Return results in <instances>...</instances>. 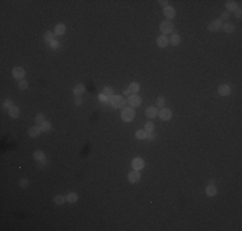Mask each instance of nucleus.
<instances>
[{
    "instance_id": "nucleus-1",
    "label": "nucleus",
    "mask_w": 242,
    "mask_h": 231,
    "mask_svg": "<svg viewBox=\"0 0 242 231\" xmlns=\"http://www.w3.org/2000/svg\"><path fill=\"white\" fill-rule=\"evenodd\" d=\"M135 118V110L131 107H128V108H124L121 112V119L124 122H131Z\"/></svg>"
},
{
    "instance_id": "nucleus-2",
    "label": "nucleus",
    "mask_w": 242,
    "mask_h": 231,
    "mask_svg": "<svg viewBox=\"0 0 242 231\" xmlns=\"http://www.w3.org/2000/svg\"><path fill=\"white\" fill-rule=\"evenodd\" d=\"M109 104H111V107H114V108H124L125 105V99L120 95H114L109 99Z\"/></svg>"
},
{
    "instance_id": "nucleus-3",
    "label": "nucleus",
    "mask_w": 242,
    "mask_h": 231,
    "mask_svg": "<svg viewBox=\"0 0 242 231\" xmlns=\"http://www.w3.org/2000/svg\"><path fill=\"white\" fill-rule=\"evenodd\" d=\"M160 31L162 34H171L174 31V23H171L170 21H165L160 25Z\"/></svg>"
},
{
    "instance_id": "nucleus-4",
    "label": "nucleus",
    "mask_w": 242,
    "mask_h": 231,
    "mask_svg": "<svg viewBox=\"0 0 242 231\" xmlns=\"http://www.w3.org/2000/svg\"><path fill=\"white\" fill-rule=\"evenodd\" d=\"M128 104L131 107V108H135V107H139L140 103H142V99L139 95H129L128 98Z\"/></svg>"
},
{
    "instance_id": "nucleus-5",
    "label": "nucleus",
    "mask_w": 242,
    "mask_h": 231,
    "mask_svg": "<svg viewBox=\"0 0 242 231\" xmlns=\"http://www.w3.org/2000/svg\"><path fill=\"white\" fill-rule=\"evenodd\" d=\"M222 27H223V21H222L220 18L214 19L211 23H209V30H210L211 32H217V31L220 30Z\"/></svg>"
},
{
    "instance_id": "nucleus-6",
    "label": "nucleus",
    "mask_w": 242,
    "mask_h": 231,
    "mask_svg": "<svg viewBox=\"0 0 242 231\" xmlns=\"http://www.w3.org/2000/svg\"><path fill=\"white\" fill-rule=\"evenodd\" d=\"M159 117L162 121H169L173 117V112L169 108H161V110L159 112Z\"/></svg>"
},
{
    "instance_id": "nucleus-7",
    "label": "nucleus",
    "mask_w": 242,
    "mask_h": 231,
    "mask_svg": "<svg viewBox=\"0 0 242 231\" xmlns=\"http://www.w3.org/2000/svg\"><path fill=\"white\" fill-rule=\"evenodd\" d=\"M131 167L134 168L135 171H140L144 168V161L142 158H134L131 161Z\"/></svg>"
},
{
    "instance_id": "nucleus-8",
    "label": "nucleus",
    "mask_w": 242,
    "mask_h": 231,
    "mask_svg": "<svg viewBox=\"0 0 242 231\" xmlns=\"http://www.w3.org/2000/svg\"><path fill=\"white\" fill-rule=\"evenodd\" d=\"M13 77H14L16 80H23L25 77V70L22 67H14L13 68Z\"/></svg>"
},
{
    "instance_id": "nucleus-9",
    "label": "nucleus",
    "mask_w": 242,
    "mask_h": 231,
    "mask_svg": "<svg viewBox=\"0 0 242 231\" xmlns=\"http://www.w3.org/2000/svg\"><path fill=\"white\" fill-rule=\"evenodd\" d=\"M128 180H129V183H131V184H135V183H138V181L140 180V173H139V171H131L130 173L128 175Z\"/></svg>"
},
{
    "instance_id": "nucleus-10",
    "label": "nucleus",
    "mask_w": 242,
    "mask_h": 231,
    "mask_svg": "<svg viewBox=\"0 0 242 231\" xmlns=\"http://www.w3.org/2000/svg\"><path fill=\"white\" fill-rule=\"evenodd\" d=\"M218 93H219V95H222V96H227V95H229V93H231V86L228 85V84H223V85H220L218 87Z\"/></svg>"
},
{
    "instance_id": "nucleus-11",
    "label": "nucleus",
    "mask_w": 242,
    "mask_h": 231,
    "mask_svg": "<svg viewBox=\"0 0 242 231\" xmlns=\"http://www.w3.org/2000/svg\"><path fill=\"white\" fill-rule=\"evenodd\" d=\"M164 14H165L166 18L171 19V18L175 17V9H174L173 6L167 5V6H165V8H164Z\"/></svg>"
},
{
    "instance_id": "nucleus-12",
    "label": "nucleus",
    "mask_w": 242,
    "mask_h": 231,
    "mask_svg": "<svg viewBox=\"0 0 242 231\" xmlns=\"http://www.w3.org/2000/svg\"><path fill=\"white\" fill-rule=\"evenodd\" d=\"M146 116L148 118H155V117L159 116V110H157L156 107H148L146 109Z\"/></svg>"
},
{
    "instance_id": "nucleus-13",
    "label": "nucleus",
    "mask_w": 242,
    "mask_h": 231,
    "mask_svg": "<svg viewBox=\"0 0 242 231\" xmlns=\"http://www.w3.org/2000/svg\"><path fill=\"white\" fill-rule=\"evenodd\" d=\"M167 44H169V39H167L165 35H161V36L157 37V45L160 48H166Z\"/></svg>"
},
{
    "instance_id": "nucleus-14",
    "label": "nucleus",
    "mask_w": 242,
    "mask_h": 231,
    "mask_svg": "<svg viewBox=\"0 0 242 231\" xmlns=\"http://www.w3.org/2000/svg\"><path fill=\"white\" fill-rule=\"evenodd\" d=\"M41 132H43V131H41L40 126H35V127H31L30 130H28V135H30L31 138H37Z\"/></svg>"
},
{
    "instance_id": "nucleus-15",
    "label": "nucleus",
    "mask_w": 242,
    "mask_h": 231,
    "mask_svg": "<svg viewBox=\"0 0 242 231\" xmlns=\"http://www.w3.org/2000/svg\"><path fill=\"white\" fill-rule=\"evenodd\" d=\"M225 8H227V11H229V12H236L238 5H237L236 1H233V0H228V1L225 3Z\"/></svg>"
},
{
    "instance_id": "nucleus-16",
    "label": "nucleus",
    "mask_w": 242,
    "mask_h": 231,
    "mask_svg": "<svg viewBox=\"0 0 242 231\" xmlns=\"http://www.w3.org/2000/svg\"><path fill=\"white\" fill-rule=\"evenodd\" d=\"M84 91H85V85H84V84H79V85H76L73 87V94H75L76 96L83 95Z\"/></svg>"
},
{
    "instance_id": "nucleus-17",
    "label": "nucleus",
    "mask_w": 242,
    "mask_h": 231,
    "mask_svg": "<svg viewBox=\"0 0 242 231\" xmlns=\"http://www.w3.org/2000/svg\"><path fill=\"white\" fill-rule=\"evenodd\" d=\"M218 193L217 187H215L214 184H209V186L206 187V195H209V197H215Z\"/></svg>"
},
{
    "instance_id": "nucleus-18",
    "label": "nucleus",
    "mask_w": 242,
    "mask_h": 231,
    "mask_svg": "<svg viewBox=\"0 0 242 231\" xmlns=\"http://www.w3.org/2000/svg\"><path fill=\"white\" fill-rule=\"evenodd\" d=\"M64 32H66V26L63 23H59L56 26V28H54V35H58V36H61V35H64Z\"/></svg>"
},
{
    "instance_id": "nucleus-19",
    "label": "nucleus",
    "mask_w": 242,
    "mask_h": 231,
    "mask_svg": "<svg viewBox=\"0 0 242 231\" xmlns=\"http://www.w3.org/2000/svg\"><path fill=\"white\" fill-rule=\"evenodd\" d=\"M224 30L225 34H232V32H234L236 30V27H234L233 23H229V22H227V23H223V27H222Z\"/></svg>"
},
{
    "instance_id": "nucleus-20",
    "label": "nucleus",
    "mask_w": 242,
    "mask_h": 231,
    "mask_svg": "<svg viewBox=\"0 0 242 231\" xmlns=\"http://www.w3.org/2000/svg\"><path fill=\"white\" fill-rule=\"evenodd\" d=\"M139 89H140V86H139V84L138 82H131L130 85H129V93L130 94H137L138 91H139Z\"/></svg>"
},
{
    "instance_id": "nucleus-21",
    "label": "nucleus",
    "mask_w": 242,
    "mask_h": 231,
    "mask_svg": "<svg viewBox=\"0 0 242 231\" xmlns=\"http://www.w3.org/2000/svg\"><path fill=\"white\" fill-rule=\"evenodd\" d=\"M19 108L18 107H12V108H9V116L12 117V118H18L19 117Z\"/></svg>"
},
{
    "instance_id": "nucleus-22",
    "label": "nucleus",
    "mask_w": 242,
    "mask_h": 231,
    "mask_svg": "<svg viewBox=\"0 0 242 231\" xmlns=\"http://www.w3.org/2000/svg\"><path fill=\"white\" fill-rule=\"evenodd\" d=\"M77 199H79V195L76 193H68L66 197V200L68 202V203H76Z\"/></svg>"
},
{
    "instance_id": "nucleus-23",
    "label": "nucleus",
    "mask_w": 242,
    "mask_h": 231,
    "mask_svg": "<svg viewBox=\"0 0 242 231\" xmlns=\"http://www.w3.org/2000/svg\"><path fill=\"white\" fill-rule=\"evenodd\" d=\"M147 138V131L146 130H138L135 132V139L137 140H144Z\"/></svg>"
},
{
    "instance_id": "nucleus-24",
    "label": "nucleus",
    "mask_w": 242,
    "mask_h": 231,
    "mask_svg": "<svg viewBox=\"0 0 242 231\" xmlns=\"http://www.w3.org/2000/svg\"><path fill=\"white\" fill-rule=\"evenodd\" d=\"M53 200H54V203H56L57 206H62L64 202H66V197H63V195H56Z\"/></svg>"
},
{
    "instance_id": "nucleus-25",
    "label": "nucleus",
    "mask_w": 242,
    "mask_h": 231,
    "mask_svg": "<svg viewBox=\"0 0 242 231\" xmlns=\"http://www.w3.org/2000/svg\"><path fill=\"white\" fill-rule=\"evenodd\" d=\"M180 41H182V37H180L179 35H173L171 39H170V43H171L174 46H178L180 44Z\"/></svg>"
},
{
    "instance_id": "nucleus-26",
    "label": "nucleus",
    "mask_w": 242,
    "mask_h": 231,
    "mask_svg": "<svg viewBox=\"0 0 242 231\" xmlns=\"http://www.w3.org/2000/svg\"><path fill=\"white\" fill-rule=\"evenodd\" d=\"M34 158H35V161H41V159H45V154H44V152L43 150H36L34 153Z\"/></svg>"
},
{
    "instance_id": "nucleus-27",
    "label": "nucleus",
    "mask_w": 242,
    "mask_h": 231,
    "mask_svg": "<svg viewBox=\"0 0 242 231\" xmlns=\"http://www.w3.org/2000/svg\"><path fill=\"white\" fill-rule=\"evenodd\" d=\"M35 122H36V125H43V123L45 122V116L43 114V113H39V114H36V117H35Z\"/></svg>"
},
{
    "instance_id": "nucleus-28",
    "label": "nucleus",
    "mask_w": 242,
    "mask_h": 231,
    "mask_svg": "<svg viewBox=\"0 0 242 231\" xmlns=\"http://www.w3.org/2000/svg\"><path fill=\"white\" fill-rule=\"evenodd\" d=\"M44 40L47 41V43H52V41L54 40V34H52L50 31H47L44 34Z\"/></svg>"
},
{
    "instance_id": "nucleus-29",
    "label": "nucleus",
    "mask_w": 242,
    "mask_h": 231,
    "mask_svg": "<svg viewBox=\"0 0 242 231\" xmlns=\"http://www.w3.org/2000/svg\"><path fill=\"white\" fill-rule=\"evenodd\" d=\"M40 128H41V131H43V132H48V131H49V130L52 128L50 122H47V121H45L43 125H40Z\"/></svg>"
},
{
    "instance_id": "nucleus-30",
    "label": "nucleus",
    "mask_w": 242,
    "mask_h": 231,
    "mask_svg": "<svg viewBox=\"0 0 242 231\" xmlns=\"http://www.w3.org/2000/svg\"><path fill=\"white\" fill-rule=\"evenodd\" d=\"M103 94H104L107 98L111 99V98L114 96V90H112L111 87H104V89H103Z\"/></svg>"
},
{
    "instance_id": "nucleus-31",
    "label": "nucleus",
    "mask_w": 242,
    "mask_h": 231,
    "mask_svg": "<svg viewBox=\"0 0 242 231\" xmlns=\"http://www.w3.org/2000/svg\"><path fill=\"white\" fill-rule=\"evenodd\" d=\"M144 130H146L147 132H152L153 130H155V125L152 122H147L146 125H144Z\"/></svg>"
},
{
    "instance_id": "nucleus-32",
    "label": "nucleus",
    "mask_w": 242,
    "mask_h": 231,
    "mask_svg": "<svg viewBox=\"0 0 242 231\" xmlns=\"http://www.w3.org/2000/svg\"><path fill=\"white\" fill-rule=\"evenodd\" d=\"M18 87L21 90H26L28 87V82L26 80H21V81H19V84H18Z\"/></svg>"
},
{
    "instance_id": "nucleus-33",
    "label": "nucleus",
    "mask_w": 242,
    "mask_h": 231,
    "mask_svg": "<svg viewBox=\"0 0 242 231\" xmlns=\"http://www.w3.org/2000/svg\"><path fill=\"white\" fill-rule=\"evenodd\" d=\"M18 184H19V186H21V187H23V189H25V187H27V186H28V184H30V183H28L27 178H21V180L18 181Z\"/></svg>"
},
{
    "instance_id": "nucleus-34",
    "label": "nucleus",
    "mask_w": 242,
    "mask_h": 231,
    "mask_svg": "<svg viewBox=\"0 0 242 231\" xmlns=\"http://www.w3.org/2000/svg\"><path fill=\"white\" fill-rule=\"evenodd\" d=\"M48 163H49V161H48L47 158L45 159H41V161H39L37 162V167H40V168H43V167H45Z\"/></svg>"
},
{
    "instance_id": "nucleus-35",
    "label": "nucleus",
    "mask_w": 242,
    "mask_h": 231,
    "mask_svg": "<svg viewBox=\"0 0 242 231\" xmlns=\"http://www.w3.org/2000/svg\"><path fill=\"white\" fill-rule=\"evenodd\" d=\"M155 139H156V134H155L153 131H152V132H148L146 140H148V141H153Z\"/></svg>"
},
{
    "instance_id": "nucleus-36",
    "label": "nucleus",
    "mask_w": 242,
    "mask_h": 231,
    "mask_svg": "<svg viewBox=\"0 0 242 231\" xmlns=\"http://www.w3.org/2000/svg\"><path fill=\"white\" fill-rule=\"evenodd\" d=\"M12 104H13V103H12V100H11V99H6L5 102L3 103V107H4V108H8V109H9V108H12V107H13Z\"/></svg>"
},
{
    "instance_id": "nucleus-37",
    "label": "nucleus",
    "mask_w": 242,
    "mask_h": 231,
    "mask_svg": "<svg viewBox=\"0 0 242 231\" xmlns=\"http://www.w3.org/2000/svg\"><path fill=\"white\" fill-rule=\"evenodd\" d=\"M99 100H101V102H104V103H109V98H107L104 95V94H99Z\"/></svg>"
},
{
    "instance_id": "nucleus-38",
    "label": "nucleus",
    "mask_w": 242,
    "mask_h": 231,
    "mask_svg": "<svg viewBox=\"0 0 242 231\" xmlns=\"http://www.w3.org/2000/svg\"><path fill=\"white\" fill-rule=\"evenodd\" d=\"M49 46L52 49H58V48H59V43H58L57 40H53L52 43H49Z\"/></svg>"
},
{
    "instance_id": "nucleus-39",
    "label": "nucleus",
    "mask_w": 242,
    "mask_h": 231,
    "mask_svg": "<svg viewBox=\"0 0 242 231\" xmlns=\"http://www.w3.org/2000/svg\"><path fill=\"white\" fill-rule=\"evenodd\" d=\"M165 99L164 98H159L157 99V107H161V108H164V105H165Z\"/></svg>"
},
{
    "instance_id": "nucleus-40",
    "label": "nucleus",
    "mask_w": 242,
    "mask_h": 231,
    "mask_svg": "<svg viewBox=\"0 0 242 231\" xmlns=\"http://www.w3.org/2000/svg\"><path fill=\"white\" fill-rule=\"evenodd\" d=\"M220 19H222V21H223V19H225V21H227V19H229V13H228V12H223V13H222Z\"/></svg>"
},
{
    "instance_id": "nucleus-41",
    "label": "nucleus",
    "mask_w": 242,
    "mask_h": 231,
    "mask_svg": "<svg viewBox=\"0 0 242 231\" xmlns=\"http://www.w3.org/2000/svg\"><path fill=\"white\" fill-rule=\"evenodd\" d=\"M81 103H83L81 98H80V96H76V99H75V104H76V105H81Z\"/></svg>"
},
{
    "instance_id": "nucleus-42",
    "label": "nucleus",
    "mask_w": 242,
    "mask_h": 231,
    "mask_svg": "<svg viewBox=\"0 0 242 231\" xmlns=\"http://www.w3.org/2000/svg\"><path fill=\"white\" fill-rule=\"evenodd\" d=\"M157 3H159L160 5H162V6H167V3L169 1H167V0H159Z\"/></svg>"
},
{
    "instance_id": "nucleus-43",
    "label": "nucleus",
    "mask_w": 242,
    "mask_h": 231,
    "mask_svg": "<svg viewBox=\"0 0 242 231\" xmlns=\"http://www.w3.org/2000/svg\"><path fill=\"white\" fill-rule=\"evenodd\" d=\"M236 15L238 18H241V15H242V11H241V8H237V11H236Z\"/></svg>"
},
{
    "instance_id": "nucleus-44",
    "label": "nucleus",
    "mask_w": 242,
    "mask_h": 231,
    "mask_svg": "<svg viewBox=\"0 0 242 231\" xmlns=\"http://www.w3.org/2000/svg\"><path fill=\"white\" fill-rule=\"evenodd\" d=\"M129 94H130V93H129V90H125V91H124V95H129Z\"/></svg>"
}]
</instances>
